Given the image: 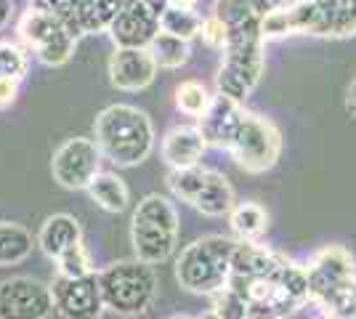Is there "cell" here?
Listing matches in <instances>:
<instances>
[{
	"mask_svg": "<svg viewBox=\"0 0 356 319\" xmlns=\"http://www.w3.org/2000/svg\"><path fill=\"white\" fill-rule=\"evenodd\" d=\"M160 30L178 35L184 40H194L200 38L202 30V16L197 14V8H176V6H168L165 8L163 19H160Z\"/></svg>",
	"mask_w": 356,
	"mask_h": 319,
	"instance_id": "4316f807",
	"label": "cell"
},
{
	"mask_svg": "<svg viewBox=\"0 0 356 319\" xmlns=\"http://www.w3.org/2000/svg\"><path fill=\"white\" fill-rule=\"evenodd\" d=\"M237 199H234V189L229 179L218 173V170H210L208 167V179H205V186L200 192V197L194 199V211H200L208 218H221V215H229L234 211Z\"/></svg>",
	"mask_w": 356,
	"mask_h": 319,
	"instance_id": "ffe728a7",
	"label": "cell"
},
{
	"mask_svg": "<svg viewBox=\"0 0 356 319\" xmlns=\"http://www.w3.org/2000/svg\"><path fill=\"white\" fill-rule=\"evenodd\" d=\"M170 6H176V8H197V3L200 0H168Z\"/></svg>",
	"mask_w": 356,
	"mask_h": 319,
	"instance_id": "e575fe53",
	"label": "cell"
},
{
	"mask_svg": "<svg viewBox=\"0 0 356 319\" xmlns=\"http://www.w3.org/2000/svg\"><path fill=\"white\" fill-rule=\"evenodd\" d=\"M229 227L239 243H258L268 229V213L258 202H237L229 213Z\"/></svg>",
	"mask_w": 356,
	"mask_h": 319,
	"instance_id": "7402d4cb",
	"label": "cell"
},
{
	"mask_svg": "<svg viewBox=\"0 0 356 319\" xmlns=\"http://www.w3.org/2000/svg\"><path fill=\"white\" fill-rule=\"evenodd\" d=\"M226 152L232 154V160L245 173L258 176L277 165V160L282 154V133L268 117L245 109Z\"/></svg>",
	"mask_w": 356,
	"mask_h": 319,
	"instance_id": "8992f818",
	"label": "cell"
},
{
	"mask_svg": "<svg viewBox=\"0 0 356 319\" xmlns=\"http://www.w3.org/2000/svg\"><path fill=\"white\" fill-rule=\"evenodd\" d=\"M261 35L264 40H282L287 35H296V24H293V14L290 6H282L277 11H268L261 16Z\"/></svg>",
	"mask_w": 356,
	"mask_h": 319,
	"instance_id": "f1b7e54d",
	"label": "cell"
},
{
	"mask_svg": "<svg viewBox=\"0 0 356 319\" xmlns=\"http://www.w3.org/2000/svg\"><path fill=\"white\" fill-rule=\"evenodd\" d=\"M131 245L136 259L144 263H163L178 245V213L163 195H147L136 205L131 221Z\"/></svg>",
	"mask_w": 356,
	"mask_h": 319,
	"instance_id": "3957f363",
	"label": "cell"
},
{
	"mask_svg": "<svg viewBox=\"0 0 356 319\" xmlns=\"http://www.w3.org/2000/svg\"><path fill=\"white\" fill-rule=\"evenodd\" d=\"M83 243V227L80 221L70 215V213H56V215H48L45 224L38 231V245L48 259H59L61 253L72 245Z\"/></svg>",
	"mask_w": 356,
	"mask_h": 319,
	"instance_id": "ac0fdd59",
	"label": "cell"
},
{
	"mask_svg": "<svg viewBox=\"0 0 356 319\" xmlns=\"http://www.w3.org/2000/svg\"><path fill=\"white\" fill-rule=\"evenodd\" d=\"M93 141L104 160L118 167L141 165L154 149V125L144 109L131 104H112L93 122Z\"/></svg>",
	"mask_w": 356,
	"mask_h": 319,
	"instance_id": "6da1fadb",
	"label": "cell"
},
{
	"mask_svg": "<svg viewBox=\"0 0 356 319\" xmlns=\"http://www.w3.org/2000/svg\"><path fill=\"white\" fill-rule=\"evenodd\" d=\"M189 43L192 40H184L178 35L160 30L157 38L149 43V54L154 56L160 69H181L189 61V56H192V46Z\"/></svg>",
	"mask_w": 356,
	"mask_h": 319,
	"instance_id": "603a6c76",
	"label": "cell"
},
{
	"mask_svg": "<svg viewBox=\"0 0 356 319\" xmlns=\"http://www.w3.org/2000/svg\"><path fill=\"white\" fill-rule=\"evenodd\" d=\"M200 38H202V43H205L208 48H213V51H223L226 43H229V30H226V24H223L218 16L210 14L202 19Z\"/></svg>",
	"mask_w": 356,
	"mask_h": 319,
	"instance_id": "1f68e13d",
	"label": "cell"
},
{
	"mask_svg": "<svg viewBox=\"0 0 356 319\" xmlns=\"http://www.w3.org/2000/svg\"><path fill=\"white\" fill-rule=\"evenodd\" d=\"M30 69L27 48L11 40H0V80H24Z\"/></svg>",
	"mask_w": 356,
	"mask_h": 319,
	"instance_id": "83f0119b",
	"label": "cell"
},
{
	"mask_svg": "<svg viewBox=\"0 0 356 319\" xmlns=\"http://www.w3.org/2000/svg\"><path fill=\"white\" fill-rule=\"evenodd\" d=\"M208 179V167L192 165V167H173L168 173V189L173 192V197H178L181 202L194 205V199L200 197L202 186Z\"/></svg>",
	"mask_w": 356,
	"mask_h": 319,
	"instance_id": "d4e9b609",
	"label": "cell"
},
{
	"mask_svg": "<svg viewBox=\"0 0 356 319\" xmlns=\"http://www.w3.org/2000/svg\"><path fill=\"white\" fill-rule=\"evenodd\" d=\"M266 40L264 35H242V38H229L223 48V59L216 75V88L218 93L245 101L255 85L261 83L264 69H266V56H264Z\"/></svg>",
	"mask_w": 356,
	"mask_h": 319,
	"instance_id": "5b68a950",
	"label": "cell"
},
{
	"mask_svg": "<svg viewBox=\"0 0 356 319\" xmlns=\"http://www.w3.org/2000/svg\"><path fill=\"white\" fill-rule=\"evenodd\" d=\"M90 195V199L106 213H122L131 202V192H128V183L120 179L118 173H106L99 170L96 179L88 183L86 189Z\"/></svg>",
	"mask_w": 356,
	"mask_h": 319,
	"instance_id": "44dd1931",
	"label": "cell"
},
{
	"mask_svg": "<svg viewBox=\"0 0 356 319\" xmlns=\"http://www.w3.org/2000/svg\"><path fill=\"white\" fill-rule=\"evenodd\" d=\"M16 32H19V40L24 43V48L32 51L35 59L45 67L67 64L72 59L77 40H80L61 19L45 14V11H38V8H30V6L19 19Z\"/></svg>",
	"mask_w": 356,
	"mask_h": 319,
	"instance_id": "52a82bcc",
	"label": "cell"
},
{
	"mask_svg": "<svg viewBox=\"0 0 356 319\" xmlns=\"http://www.w3.org/2000/svg\"><path fill=\"white\" fill-rule=\"evenodd\" d=\"M11 14H14V0H0V30L11 22Z\"/></svg>",
	"mask_w": 356,
	"mask_h": 319,
	"instance_id": "836d02e7",
	"label": "cell"
},
{
	"mask_svg": "<svg viewBox=\"0 0 356 319\" xmlns=\"http://www.w3.org/2000/svg\"><path fill=\"white\" fill-rule=\"evenodd\" d=\"M287 3H290V0H250V6L261 16L268 14V11H277V8H282V6H287Z\"/></svg>",
	"mask_w": 356,
	"mask_h": 319,
	"instance_id": "d6a6232c",
	"label": "cell"
},
{
	"mask_svg": "<svg viewBox=\"0 0 356 319\" xmlns=\"http://www.w3.org/2000/svg\"><path fill=\"white\" fill-rule=\"evenodd\" d=\"M306 272H309V301H312L314 293H319L322 288L346 277H354L356 261L343 245H327L309 261Z\"/></svg>",
	"mask_w": 356,
	"mask_h": 319,
	"instance_id": "9a60e30c",
	"label": "cell"
},
{
	"mask_svg": "<svg viewBox=\"0 0 356 319\" xmlns=\"http://www.w3.org/2000/svg\"><path fill=\"white\" fill-rule=\"evenodd\" d=\"M210 104H213V93L200 80H184L176 88V106L178 112L186 115V117H197L200 120L210 109Z\"/></svg>",
	"mask_w": 356,
	"mask_h": 319,
	"instance_id": "484cf974",
	"label": "cell"
},
{
	"mask_svg": "<svg viewBox=\"0 0 356 319\" xmlns=\"http://www.w3.org/2000/svg\"><path fill=\"white\" fill-rule=\"evenodd\" d=\"M296 35L354 38L356 0H296L290 6Z\"/></svg>",
	"mask_w": 356,
	"mask_h": 319,
	"instance_id": "ba28073f",
	"label": "cell"
},
{
	"mask_svg": "<svg viewBox=\"0 0 356 319\" xmlns=\"http://www.w3.org/2000/svg\"><path fill=\"white\" fill-rule=\"evenodd\" d=\"M32 253V234L19 224L0 221V266L22 263Z\"/></svg>",
	"mask_w": 356,
	"mask_h": 319,
	"instance_id": "cb8c5ba5",
	"label": "cell"
},
{
	"mask_svg": "<svg viewBox=\"0 0 356 319\" xmlns=\"http://www.w3.org/2000/svg\"><path fill=\"white\" fill-rule=\"evenodd\" d=\"M54 304L56 311L67 319H99L104 311V295L99 285V274H86V277H56L54 285Z\"/></svg>",
	"mask_w": 356,
	"mask_h": 319,
	"instance_id": "7c38bea8",
	"label": "cell"
},
{
	"mask_svg": "<svg viewBox=\"0 0 356 319\" xmlns=\"http://www.w3.org/2000/svg\"><path fill=\"white\" fill-rule=\"evenodd\" d=\"M208 149V141L197 125H176L163 136V160L168 167H192L200 165L202 154Z\"/></svg>",
	"mask_w": 356,
	"mask_h": 319,
	"instance_id": "2e32d148",
	"label": "cell"
},
{
	"mask_svg": "<svg viewBox=\"0 0 356 319\" xmlns=\"http://www.w3.org/2000/svg\"><path fill=\"white\" fill-rule=\"evenodd\" d=\"M157 61L149 54V48H115L109 56V83L125 93H138L149 88L157 77Z\"/></svg>",
	"mask_w": 356,
	"mask_h": 319,
	"instance_id": "4fadbf2b",
	"label": "cell"
},
{
	"mask_svg": "<svg viewBox=\"0 0 356 319\" xmlns=\"http://www.w3.org/2000/svg\"><path fill=\"white\" fill-rule=\"evenodd\" d=\"M287 263L290 259L271 247L237 240V250L232 259V274H237V277H282V269Z\"/></svg>",
	"mask_w": 356,
	"mask_h": 319,
	"instance_id": "e0dca14e",
	"label": "cell"
},
{
	"mask_svg": "<svg viewBox=\"0 0 356 319\" xmlns=\"http://www.w3.org/2000/svg\"><path fill=\"white\" fill-rule=\"evenodd\" d=\"M312 301L327 319H356V274L314 293Z\"/></svg>",
	"mask_w": 356,
	"mask_h": 319,
	"instance_id": "d6986e66",
	"label": "cell"
},
{
	"mask_svg": "<svg viewBox=\"0 0 356 319\" xmlns=\"http://www.w3.org/2000/svg\"><path fill=\"white\" fill-rule=\"evenodd\" d=\"M102 160H104V154H102L99 144L93 138H67L54 152V160H51L54 181L64 186V189H72V192L88 189V183L102 170Z\"/></svg>",
	"mask_w": 356,
	"mask_h": 319,
	"instance_id": "30bf717a",
	"label": "cell"
},
{
	"mask_svg": "<svg viewBox=\"0 0 356 319\" xmlns=\"http://www.w3.org/2000/svg\"><path fill=\"white\" fill-rule=\"evenodd\" d=\"M56 269H59L61 277H86V274H93L86 245L77 243L72 247H67L59 259H56Z\"/></svg>",
	"mask_w": 356,
	"mask_h": 319,
	"instance_id": "4dcf8cb0",
	"label": "cell"
},
{
	"mask_svg": "<svg viewBox=\"0 0 356 319\" xmlns=\"http://www.w3.org/2000/svg\"><path fill=\"white\" fill-rule=\"evenodd\" d=\"M173 319H189V317H184V314H178V317H173Z\"/></svg>",
	"mask_w": 356,
	"mask_h": 319,
	"instance_id": "74e56055",
	"label": "cell"
},
{
	"mask_svg": "<svg viewBox=\"0 0 356 319\" xmlns=\"http://www.w3.org/2000/svg\"><path fill=\"white\" fill-rule=\"evenodd\" d=\"M242 115H245L242 101H234V99H229V96H223V93H216L210 109L197 120V128L202 131L208 147L229 149V144H232V138H234V131H237Z\"/></svg>",
	"mask_w": 356,
	"mask_h": 319,
	"instance_id": "5bb4252c",
	"label": "cell"
},
{
	"mask_svg": "<svg viewBox=\"0 0 356 319\" xmlns=\"http://www.w3.org/2000/svg\"><path fill=\"white\" fill-rule=\"evenodd\" d=\"M237 250V240L223 234L200 237L181 250L176 261L178 285L197 295H213L229 285L232 259Z\"/></svg>",
	"mask_w": 356,
	"mask_h": 319,
	"instance_id": "7a4b0ae2",
	"label": "cell"
},
{
	"mask_svg": "<svg viewBox=\"0 0 356 319\" xmlns=\"http://www.w3.org/2000/svg\"><path fill=\"white\" fill-rule=\"evenodd\" d=\"M56 311L51 285L32 277H11L0 282V319H43Z\"/></svg>",
	"mask_w": 356,
	"mask_h": 319,
	"instance_id": "8fae6325",
	"label": "cell"
},
{
	"mask_svg": "<svg viewBox=\"0 0 356 319\" xmlns=\"http://www.w3.org/2000/svg\"><path fill=\"white\" fill-rule=\"evenodd\" d=\"M316 319H327V317H316Z\"/></svg>",
	"mask_w": 356,
	"mask_h": 319,
	"instance_id": "f35d334b",
	"label": "cell"
},
{
	"mask_svg": "<svg viewBox=\"0 0 356 319\" xmlns=\"http://www.w3.org/2000/svg\"><path fill=\"white\" fill-rule=\"evenodd\" d=\"M99 285L104 306L120 317L147 314L157 298V277L152 272V263L138 259L109 263L99 272Z\"/></svg>",
	"mask_w": 356,
	"mask_h": 319,
	"instance_id": "277c9868",
	"label": "cell"
},
{
	"mask_svg": "<svg viewBox=\"0 0 356 319\" xmlns=\"http://www.w3.org/2000/svg\"><path fill=\"white\" fill-rule=\"evenodd\" d=\"M43 319H67V317H61L59 311H51V314H45Z\"/></svg>",
	"mask_w": 356,
	"mask_h": 319,
	"instance_id": "8d00e7d4",
	"label": "cell"
},
{
	"mask_svg": "<svg viewBox=\"0 0 356 319\" xmlns=\"http://www.w3.org/2000/svg\"><path fill=\"white\" fill-rule=\"evenodd\" d=\"M168 6V0H118L115 19L106 30L115 48H149Z\"/></svg>",
	"mask_w": 356,
	"mask_h": 319,
	"instance_id": "9c48e42d",
	"label": "cell"
},
{
	"mask_svg": "<svg viewBox=\"0 0 356 319\" xmlns=\"http://www.w3.org/2000/svg\"><path fill=\"white\" fill-rule=\"evenodd\" d=\"M197 319H221V317H218L216 311H205V314H200Z\"/></svg>",
	"mask_w": 356,
	"mask_h": 319,
	"instance_id": "d590c367",
	"label": "cell"
},
{
	"mask_svg": "<svg viewBox=\"0 0 356 319\" xmlns=\"http://www.w3.org/2000/svg\"><path fill=\"white\" fill-rule=\"evenodd\" d=\"M213 298V311L221 319H248L250 317V309H248V301L239 295L237 290L223 288L218 293L210 295Z\"/></svg>",
	"mask_w": 356,
	"mask_h": 319,
	"instance_id": "f546056e",
	"label": "cell"
}]
</instances>
